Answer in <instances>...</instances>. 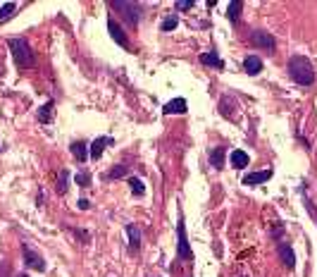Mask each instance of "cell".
<instances>
[{"label":"cell","mask_w":317,"mask_h":277,"mask_svg":"<svg viewBox=\"0 0 317 277\" xmlns=\"http://www.w3.org/2000/svg\"><path fill=\"white\" fill-rule=\"evenodd\" d=\"M289 74L291 79L300 86H310V84L315 82V70L310 65V60L305 55H293L289 60Z\"/></svg>","instance_id":"6da1fadb"},{"label":"cell","mask_w":317,"mask_h":277,"mask_svg":"<svg viewBox=\"0 0 317 277\" xmlns=\"http://www.w3.org/2000/svg\"><path fill=\"white\" fill-rule=\"evenodd\" d=\"M8 48L12 50V57H15L17 67L29 70L34 65V50H31L27 38H8Z\"/></svg>","instance_id":"7a4b0ae2"},{"label":"cell","mask_w":317,"mask_h":277,"mask_svg":"<svg viewBox=\"0 0 317 277\" xmlns=\"http://www.w3.org/2000/svg\"><path fill=\"white\" fill-rule=\"evenodd\" d=\"M110 8L115 12H119L124 17V22H129V27H136L138 19H141V12H143L141 3H134V0H112Z\"/></svg>","instance_id":"3957f363"},{"label":"cell","mask_w":317,"mask_h":277,"mask_svg":"<svg viewBox=\"0 0 317 277\" xmlns=\"http://www.w3.org/2000/svg\"><path fill=\"white\" fill-rule=\"evenodd\" d=\"M22 253H24V263H27L31 270H36V272H43V270H45L43 256H38V253L31 249L29 244H22Z\"/></svg>","instance_id":"277c9868"},{"label":"cell","mask_w":317,"mask_h":277,"mask_svg":"<svg viewBox=\"0 0 317 277\" xmlns=\"http://www.w3.org/2000/svg\"><path fill=\"white\" fill-rule=\"evenodd\" d=\"M177 239H179V256L181 258H193V253H191L189 249V239H186V227H184V218L179 220V225H177Z\"/></svg>","instance_id":"5b68a950"},{"label":"cell","mask_w":317,"mask_h":277,"mask_svg":"<svg viewBox=\"0 0 317 277\" xmlns=\"http://www.w3.org/2000/svg\"><path fill=\"white\" fill-rule=\"evenodd\" d=\"M108 31L112 34V38H115V43H119L122 48H129V41H127V34H124V29L119 27L115 19H108Z\"/></svg>","instance_id":"8992f818"},{"label":"cell","mask_w":317,"mask_h":277,"mask_svg":"<svg viewBox=\"0 0 317 277\" xmlns=\"http://www.w3.org/2000/svg\"><path fill=\"white\" fill-rule=\"evenodd\" d=\"M127 237H129V253L136 256L138 246H141V230L136 225H127Z\"/></svg>","instance_id":"52a82bcc"},{"label":"cell","mask_w":317,"mask_h":277,"mask_svg":"<svg viewBox=\"0 0 317 277\" xmlns=\"http://www.w3.org/2000/svg\"><path fill=\"white\" fill-rule=\"evenodd\" d=\"M279 260H281V265H284L286 270L296 268V253H293V249L286 246V244H281V246H279Z\"/></svg>","instance_id":"ba28073f"},{"label":"cell","mask_w":317,"mask_h":277,"mask_svg":"<svg viewBox=\"0 0 317 277\" xmlns=\"http://www.w3.org/2000/svg\"><path fill=\"white\" fill-rule=\"evenodd\" d=\"M251 41H253L258 48H265V50H274V38L265 31H253L251 34Z\"/></svg>","instance_id":"9c48e42d"},{"label":"cell","mask_w":317,"mask_h":277,"mask_svg":"<svg viewBox=\"0 0 317 277\" xmlns=\"http://www.w3.org/2000/svg\"><path fill=\"white\" fill-rule=\"evenodd\" d=\"M186 110H189V105H186L184 98H174V101L165 103V108H163L165 115H184Z\"/></svg>","instance_id":"30bf717a"},{"label":"cell","mask_w":317,"mask_h":277,"mask_svg":"<svg viewBox=\"0 0 317 277\" xmlns=\"http://www.w3.org/2000/svg\"><path fill=\"white\" fill-rule=\"evenodd\" d=\"M105 146H112V138H108V136H98L96 141H93V144H91V158H93V160H98V158L103 156Z\"/></svg>","instance_id":"8fae6325"},{"label":"cell","mask_w":317,"mask_h":277,"mask_svg":"<svg viewBox=\"0 0 317 277\" xmlns=\"http://www.w3.org/2000/svg\"><path fill=\"white\" fill-rule=\"evenodd\" d=\"M267 179H272V170H263V172H251V175L244 177V184H263V182H267Z\"/></svg>","instance_id":"7c38bea8"},{"label":"cell","mask_w":317,"mask_h":277,"mask_svg":"<svg viewBox=\"0 0 317 277\" xmlns=\"http://www.w3.org/2000/svg\"><path fill=\"white\" fill-rule=\"evenodd\" d=\"M53 110H55V103L53 101H48L45 105H41V110H38V122L41 124H48V122H53Z\"/></svg>","instance_id":"4fadbf2b"},{"label":"cell","mask_w":317,"mask_h":277,"mask_svg":"<svg viewBox=\"0 0 317 277\" xmlns=\"http://www.w3.org/2000/svg\"><path fill=\"white\" fill-rule=\"evenodd\" d=\"M244 67L248 74H260V70H263V60L258 55H248L244 60Z\"/></svg>","instance_id":"5bb4252c"},{"label":"cell","mask_w":317,"mask_h":277,"mask_svg":"<svg viewBox=\"0 0 317 277\" xmlns=\"http://www.w3.org/2000/svg\"><path fill=\"white\" fill-rule=\"evenodd\" d=\"M241 10H244V3L241 0H231L229 3V8H226V17H229V22H239V17H241Z\"/></svg>","instance_id":"9a60e30c"},{"label":"cell","mask_w":317,"mask_h":277,"mask_svg":"<svg viewBox=\"0 0 317 277\" xmlns=\"http://www.w3.org/2000/svg\"><path fill=\"white\" fill-rule=\"evenodd\" d=\"M248 163H251V158H248V153H246V151H234V153H231V165H234L236 170H244V167H248Z\"/></svg>","instance_id":"2e32d148"},{"label":"cell","mask_w":317,"mask_h":277,"mask_svg":"<svg viewBox=\"0 0 317 277\" xmlns=\"http://www.w3.org/2000/svg\"><path fill=\"white\" fill-rule=\"evenodd\" d=\"M200 62H203V65H208V67L224 70V60H222V57H217L215 53H203V55H200Z\"/></svg>","instance_id":"e0dca14e"},{"label":"cell","mask_w":317,"mask_h":277,"mask_svg":"<svg viewBox=\"0 0 317 277\" xmlns=\"http://www.w3.org/2000/svg\"><path fill=\"white\" fill-rule=\"evenodd\" d=\"M69 151H72V156L79 160V163H84L86 158H89V151H86V144L84 141H74L72 146H69Z\"/></svg>","instance_id":"ac0fdd59"},{"label":"cell","mask_w":317,"mask_h":277,"mask_svg":"<svg viewBox=\"0 0 317 277\" xmlns=\"http://www.w3.org/2000/svg\"><path fill=\"white\" fill-rule=\"evenodd\" d=\"M210 165L222 170L224 167V148H212L210 151Z\"/></svg>","instance_id":"d6986e66"},{"label":"cell","mask_w":317,"mask_h":277,"mask_svg":"<svg viewBox=\"0 0 317 277\" xmlns=\"http://www.w3.org/2000/svg\"><path fill=\"white\" fill-rule=\"evenodd\" d=\"M17 3H5L3 8H0V24H5V22H10L12 19V15L17 12Z\"/></svg>","instance_id":"ffe728a7"},{"label":"cell","mask_w":317,"mask_h":277,"mask_svg":"<svg viewBox=\"0 0 317 277\" xmlns=\"http://www.w3.org/2000/svg\"><path fill=\"white\" fill-rule=\"evenodd\" d=\"M67 184H69V170H60V175H57V186H55V191L62 196L67 191Z\"/></svg>","instance_id":"44dd1931"},{"label":"cell","mask_w":317,"mask_h":277,"mask_svg":"<svg viewBox=\"0 0 317 277\" xmlns=\"http://www.w3.org/2000/svg\"><path fill=\"white\" fill-rule=\"evenodd\" d=\"M129 186H131V194L134 196H143L145 194V186L138 177H129Z\"/></svg>","instance_id":"7402d4cb"},{"label":"cell","mask_w":317,"mask_h":277,"mask_svg":"<svg viewBox=\"0 0 317 277\" xmlns=\"http://www.w3.org/2000/svg\"><path fill=\"white\" fill-rule=\"evenodd\" d=\"M119 177H127V167L124 165H115L110 172H105V179H119Z\"/></svg>","instance_id":"603a6c76"},{"label":"cell","mask_w":317,"mask_h":277,"mask_svg":"<svg viewBox=\"0 0 317 277\" xmlns=\"http://www.w3.org/2000/svg\"><path fill=\"white\" fill-rule=\"evenodd\" d=\"M74 182H76L79 186H89L91 184V175L89 172H79V175L74 177Z\"/></svg>","instance_id":"cb8c5ba5"},{"label":"cell","mask_w":317,"mask_h":277,"mask_svg":"<svg viewBox=\"0 0 317 277\" xmlns=\"http://www.w3.org/2000/svg\"><path fill=\"white\" fill-rule=\"evenodd\" d=\"M174 8H177V10H191V8H193V0H177V3H174Z\"/></svg>","instance_id":"d4e9b609"},{"label":"cell","mask_w":317,"mask_h":277,"mask_svg":"<svg viewBox=\"0 0 317 277\" xmlns=\"http://www.w3.org/2000/svg\"><path fill=\"white\" fill-rule=\"evenodd\" d=\"M177 24H179V22H177V19H165L163 22V31H172V29H177Z\"/></svg>","instance_id":"484cf974"},{"label":"cell","mask_w":317,"mask_h":277,"mask_svg":"<svg viewBox=\"0 0 317 277\" xmlns=\"http://www.w3.org/2000/svg\"><path fill=\"white\" fill-rule=\"evenodd\" d=\"M69 232H74V234H76V237H79L82 241H86V244L91 241V234H86V232H79L76 227H69Z\"/></svg>","instance_id":"4316f807"},{"label":"cell","mask_w":317,"mask_h":277,"mask_svg":"<svg viewBox=\"0 0 317 277\" xmlns=\"http://www.w3.org/2000/svg\"><path fill=\"white\" fill-rule=\"evenodd\" d=\"M79 208H82V211H89V208H91V201H86V198H79Z\"/></svg>","instance_id":"83f0119b"},{"label":"cell","mask_w":317,"mask_h":277,"mask_svg":"<svg viewBox=\"0 0 317 277\" xmlns=\"http://www.w3.org/2000/svg\"><path fill=\"white\" fill-rule=\"evenodd\" d=\"M303 198H305V205H308V211H310V215H312V220H317V213L310 208V203H308V196H305V191H303Z\"/></svg>","instance_id":"f1b7e54d"},{"label":"cell","mask_w":317,"mask_h":277,"mask_svg":"<svg viewBox=\"0 0 317 277\" xmlns=\"http://www.w3.org/2000/svg\"><path fill=\"white\" fill-rule=\"evenodd\" d=\"M19 277H27V275H19Z\"/></svg>","instance_id":"f546056e"}]
</instances>
